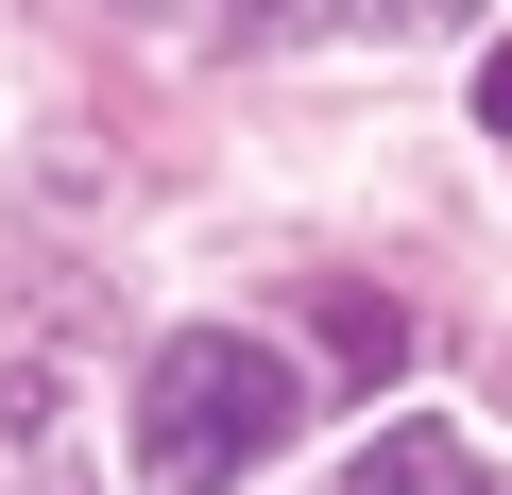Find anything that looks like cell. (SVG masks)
Masks as SVG:
<instances>
[{
    "instance_id": "6da1fadb",
    "label": "cell",
    "mask_w": 512,
    "mask_h": 495,
    "mask_svg": "<svg viewBox=\"0 0 512 495\" xmlns=\"http://www.w3.org/2000/svg\"><path fill=\"white\" fill-rule=\"evenodd\" d=\"M291 359L256 342V325H188V342H154V376H137V478L154 495H239L256 461L291 444Z\"/></svg>"
},
{
    "instance_id": "7a4b0ae2",
    "label": "cell",
    "mask_w": 512,
    "mask_h": 495,
    "mask_svg": "<svg viewBox=\"0 0 512 495\" xmlns=\"http://www.w3.org/2000/svg\"><path fill=\"white\" fill-rule=\"evenodd\" d=\"M359 495H478V444H444V427H376V444H359Z\"/></svg>"
},
{
    "instance_id": "3957f363",
    "label": "cell",
    "mask_w": 512,
    "mask_h": 495,
    "mask_svg": "<svg viewBox=\"0 0 512 495\" xmlns=\"http://www.w3.org/2000/svg\"><path fill=\"white\" fill-rule=\"evenodd\" d=\"M325 342H342V376H393V359H410V325H393L376 291H342V308H325Z\"/></svg>"
},
{
    "instance_id": "277c9868",
    "label": "cell",
    "mask_w": 512,
    "mask_h": 495,
    "mask_svg": "<svg viewBox=\"0 0 512 495\" xmlns=\"http://www.w3.org/2000/svg\"><path fill=\"white\" fill-rule=\"evenodd\" d=\"M478 120H495V137H512V52H478Z\"/></svg>"
}]
</instances>
